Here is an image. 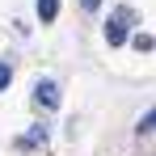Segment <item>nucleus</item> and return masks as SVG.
Segmentation results:
<instances>
[{
    "mask_svg": "<svg viewBox=\"0 0 156 156\" xmlns=\"http://www.w3.org/2000/svg\"><path fill=\"white\" fill-rule=\"evenodd\" d=\"M127 21H131V9H118V13L105 21V42H110V47H122V42H127Z\"/></svg>",
    "mask_w": 156,
    "mask_h": 156,
    "instance_id": "nucleus-1",
    "label": "nucleus"
},
{
    "mask_svg": "<svg viewBox=\"0 0 156 156\" xmlns=\"http://www.w3.org/2000/svg\"><path fill=\"white\" fill-rule=\"evenodd\" d=\"M34 101L55 110V105H59V84H55V80H38V84H34Z\"/></svg>",
    "mask_w": 156,
    "mask_h": 156,
    "instance_id": "nucleus-2",
    "label": "nucleus"
},
{
    "mask_svg": "<svg viewBox=\"0 0 156 156\" xmlns=\"http://www.w3.org/2000/svg\"><path fill=\"white\" fill-rule=\"evenodd\" d=\"M59 17V0H38V21H55Z\"/></svg>",
    "mask_w": 156,
    "mask_h": 156,
    "instance_id": "nucleus-3",
    "label": "nucleus"
},
{
    "mask_svg": "<svg viewBox=\"0 0 156 156\" xmlns=\"http://www.w3.org/2000/svg\"><path fill=\"white\" fill-rule=\"evenodd\" d=\"M80 4H84L89 13H93V9H101V0H80Z\"/></svg>",
    "mask_w": 156,
    "mask_h": 156,
    "instance_id": "nucleus-7",
    "label": "nucleus"
},
{
    "mask_svg": "<svg viewBox=\"0 0 156 156\" xmlns=\"http://www.w3.org/2000/svg\"><path fill=\"white\" fill-rule=\"evenodd\" d=\"M135 131H139V135H148V131H156V105L148 110V114H144V118H139V127H135Z\"/></svg>",
    "mask_w": 156,
    "mask_h": 156,
    "instance_id": "nucleus-4",
    "label": "nucleus"
},
{
    "mask_svg": "<svg viewBox=\"0 0 156 156\" xmlns=\"http://www.w3.org/2000/svg\"><path fill=\"white\" fill-rule=\"evenodd\" d=\"M9 80H13V68H9V63H0V93L9 89Z\"/></svg>",
    "mask_w": 156,
    "mask_h": 156,
    "instance_id": "nucleus-6",
    "label": "nucleus"
},
{
    "mask_svg": "<svg viewBox=\"0 0 156 156\" xmlns=\"http://www.w3.org/2000/svg\"><path fill=\"white\" fill-rule=\"evenodd\" d=\"M152 47H156L152 34H135V51H152Z\"/></svg>",
    "mask_w": 156,
    "mask_h": 156,
    "instance_id": "nucleus-5",
    "label": "nucleus"
}]
</instances>
